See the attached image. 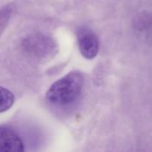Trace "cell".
I'll return each instance as SVG.
<instances>
[{
	"instance_id": "obj_4",
	"label": "cell",
	"mask_w": 152,
	"mask_h": 152,
	"mask_svg": "<svg viewBox=\"0 0 152 152\" xmlns=\"http://www.w3.org/2000/svg\"><path fill=\"white\" fill-rule=\"evenodd\" d=\"M14 102V95L8 89L0 86V113L8 110Z\"/></svg>"
},
{
	"instance_id": "obj_2",
	"label": "cell",
	"mask_w": 152,
	"mask_h": 152,
	"mask_svg": "<svg viewBox=\"0 0 152 152\" xmlns=\"http://www.w3.org/2000/svg\"><path fill=\"white\" fill-rule=\"evenodd\" d=\"M24 145L20 136L8 126H0V152H22Z\"/></svg>"
},
{
	"instance_id": "obj_3",
	"label": "cell",
	"mask_w": 152,
	"mask_h": 152,
	"mask_svg": "<svg viewBox=\"0 0 152 152\" xmlns=\"http://www.w3.org/2000/svg\"><path fill=\"white\" fill-rule=\"evenodd\" d=\"M79 49L84 58L88 60L95 58L99 49V39L96 35L90 31L82 32L79 36Z\"/></svg>"
},
{
	"instance_id": "obj_1",
	"label": "cell",
	"mask_w": 152,
	"mask_h": 152,
	"mask_svg": "<svg viewBox=\"0 0 152 152\" xmlns=\"http://www.w3.org/2000/svg\"><path fill=\"white\" fill-rule=\"evenodd\" d=\"M83 77L80 73H69L55 82L47 92V99L55 104H68L81 94Z\"/></svg>"
}]
</instances>
